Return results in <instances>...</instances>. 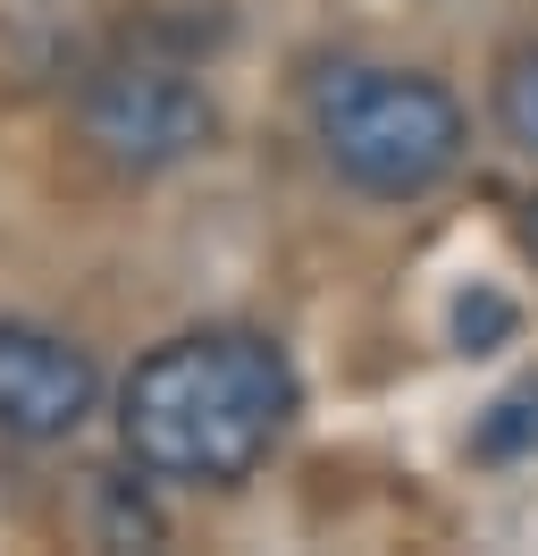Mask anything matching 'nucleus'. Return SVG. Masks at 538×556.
<instances>
[{"mask_svg":"<svg viewBox=\"0 0 538 556\" xmlns=\"http://www.w3.org/2000/svg\"><path fill=\"white\" fill-rule=\"evenodd\" d=\"M311 136L329 169L370 203H421L463 169L471 118L463 102L421 68H370L345 60L311 85Z\"/></svg>","mask_w":538,"mask_h":556,"instance_id":"obj_2","label":"nucleus"},{"mask_svg":"<svg viewBox=\"0 0 538 556\" xmlns=\"http://www.w3.org/2000/svg\"><path fill=\"white\" fill-rule=\"evenodd\" d=\"M513 304H504L497 287H471V295H454V346L463 354H488V346H504L513 338Z\"/></svg>","mask_w":538,"mask_h":556,"instance_id":"obj_7","label":"nucleus"},{"mask_svg":"<svg viewBox=\"0 0 538 556\" xmlns=\"http://www.w3.org/2000/svg\"><path fill=\"white\" fill-rule=\"evenodd\" d=\"M471 447L488 455V464H522V455H538V380L513 388V396H497V405L479 414V430H471Z\"/></svg>","mask_w":538,"mask_h":556,"instance_id":"obj_6","label":"nucleus"},{"mask_svg":"<svg viewBox=\"0 0 538 556\" xmlns=\"http://www.w3.org/2000/svg\"><path fill=\"white\" fill-rule=\"evenodd\" d=\"M101 414V363L42 320H0V439L60 447Z\"/></svg>","mask_w":538,"mask_h":556,"instance_id":"obj_4","label":"nucleus"},{"mask_svg":"<svg viewBox=\"0 0 538 556\" xmlns=\"http://www.w3.org/2000/svg\"><path fill=\"white\" fill-rule=\"evenodd\" d=\"M76 136L101 169L118 177H168L219 136V102L185 60L168 51H118L76 93Z\"/></svg>","mask_w":538,"mask_h":556,"instance_id":"obj_3","label":"nucleus"},{"mask_svg":"<svg viewBox=\"0 0 538 556\" xmlns=\"http://www.w3.org/2000/svg\"><path fill=\"white\" fill-rule=\"evenodd\" d=\"M522 244H530V253H538V194H530V203H522Z\"/></svg>","mask_w":538,"mask_h":556,"instance_id":"obj_8","label":"nucleus"},{"mask_svg":"<svg viewBox=\"0 0 538 556\" xmlns=\"http://www.w3.org/2000/svg\"><path fill=\"white\" fill-rule=\"evenodd\" d=\"M303 414L295 354L269 329L244 320H210V329H177L143 354L118 388V447L134 472L185 489H235L269 464Z\"/></svg>","mask_w":538,"mask_h":556,"instance_id":"obj_1","label":"nucleus"},{"mask_svg":"<svg viewBox=\"0 0 538 556\" xmlns=\"http://www.w3.org/2000/svg\"><path fill=\"white\" fill-rule=\"evenodd\" d=\"M497 127H504L513 152H530V161H538V42L504 51V68H497Z\"/></svg>","mask_w":538,"mask_h":556,"instance_id":"obj_5","label":"nucleus"}]
</instances>
